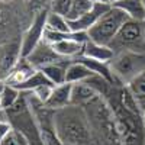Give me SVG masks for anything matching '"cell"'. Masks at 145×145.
<instances>
[{"instance_id": "obj_1", "label": "cell", "mask_w": 145, "mask_h": 145, "mask_svg": "<svg viewBox=\"0 0 145 145\" xmlns=\"http://www.w3.org/2000/svg\"><path fill=\"white\" fill-rule=\"evenodd\" d=\"M55 134L63 145H93V135L83 106L70 105L54 110Z\"/></svg>"}, {"instance_id": "obj_2", "label": "cell", "mask_w": 145, "mask_h": 145, "mask_svg": "<svg viewBox=\"0 0 145 145\" xmlns=\"http://www.w3.org/2000/svg\"><path fill=\"white\" fill-rule=\"evenodd\" d=\"M83 107L91 128L93 145H123L115 113L102 96Z\"/></svg>"}, {"instance_id": "obj_3", "label": "cell", "mask_w": 145, "mask_h": 145, "mask_svg": "<svg viewBox=\"0 0 145 145\" xmlns=\"http://www.w3.org/2000/svg\"><path fill=\"white\" fill-rule=\"evenodd\" d=\"M120 86H113L112 90L105 96V100L109 103L115 113L119 134L123 145H145V122L144 115L126 110L118 102V89Z\"/></svg>"}, {"instance_id": "obj_4", "label": "cell", "mask_w": 145, "mask_h": 145, "mask_svg": "<svg viewBox=\"0 0 145 145\" xmlns=\"http://www.w3.org/2000/svg\"><path fill=\"white\" fill-rule=\"evenodd\" d=\"M7 112L12 128L25 139L28 145H45L39 132V126L36 123L35 115L28 102L26 93L22 91L19 100L10 109H7Z\"/></svg>"}, {"instance_id": "obj_5", "label": "cell", "mask_w": 145, "mask_h": 145, "mask_svg": "<svg viewBox=\"0 0 145 145\" xmlns=\"http://www.w3.org/2000/svg\"><path fill=\"white\" fill-rule=\"evenodd\" d=\"M109 68L116 86H128L145 71V52H115L113 58L109 61Z\"/></svg>"}, {"instance_id": "obj_6", "label": "cell", "mask_w": 145, "mask_h": 145, "mask_svg": "<svg viewBox=\"0 0 145 145\" xmlns=\"http://www.w3.org/2000/svg\"><path fill=\"white\" fill-rule=\"evenodd\" d=\"M31 20L23 12L19 2H0V44L20 39Z\"/></svg>"}, {"instance_id": "obj_7", "label": "cell", "mask_w": 145, "mask_h": 145, "mask_svg": "<svg viewBox=\"0 0 145 145\" xmlns=\"http://www.w3.org/2000/svg\"><path fill=\"white\" fill-rule=\"evenodd\" d=\"M128 19L129 18L123 10L110 6V9L87 31L89 39L102 45H109Z\"/></svg>"}, {"instance_id": "obj_8", "label": "cell", "mask_w": 145, "mask_h": 145, "mask_svg": "<svg viewBox=\"0 0 145 145\" xmlns=\"http://www.w3.org/2000/svg\"><path fill=\"white\" fill-rule=\"evenodd\" d=\"M113 52L120 51H135L145 52V32L144 22L128 19L122 28L119 29L116 36L109 44Z\"/></svg>"}, {"instance_id": "obj_9", "label": "cell", "mask_w": 145, "mask_h": 145, "mask_svg": "<svg viewBox=\"0 0 145 145\" xmlns=\"http://www.w3.org/2000/svg\"><path fill=\"white\" fill-rule=\"evenodd\" d=\"M50 13V9H44L35 15L31 25L23 31L20 36V45H22V57H28L42 39L44 32L46 28V16Z\"/></svg>"}, {"instance_id": "obj_10", "label": "cell", "mask_w": 145, "mask_h": 145, "mask_svg": "<svg viewBox=\"0 0 145 145\" xmlns=\"http://www.w3.org/2000/svg\"><path fill=\"white\" fill-rule=\"evenodd\" d=\"M22 58L20 39L0 44V80L6 81Z\"/></svg>"}, {"instance_id": "obj_11", "label": "cell", "mask_w": 145, "mask_h": 145, "mask_svg": "<svg viewBox=\"0 0 145 145\" xmlns=\"http://www.w3.org/2000/svg\"><path fill=\"white\" fill-rule=\"evenodd\" d=\"M28 61L36 68V70H41L45 65H50V64H55V63H63V61H68V58H64L61 55H58L55 52V50L52 48V45L50 42H46L45 39H42L38 45H36L35 50L25 57Z\"/></svg>"}, {"instance_id": "obj_12", "label": "cell", "mask_w": 145, "mask_h": 145, "mask_svg": "<svg viewBox=\"0 0 145 145\" xmlns=\"http://www.w3.org/2000/svg\"><path fill=\"white\" fill-rule=\"evenodd\" d=\"M110 6L112 5H109V3H93V7L87 13H84L76 20H68L70 29L74 32H87L102 18V15H105L110 9Z\"/></svg>"}, {"instance_id": "obj_13", "label": "cell", "mask_w": 145, "mask_h": 145, "mask_svg": "<svg viewBox=\"0 0 145 145\" xmlns=\"http://www.w3.org/2000/svg\"><path fill=\"white\" fill-rule=\"evenodd\" d=\"M71 83H64V84H58L54 86L51 96L48 97L45 106L51 110H58L71 105Z\"/></svg>"}, {"instance_id": "obj_14", "label": "cell", "mask_w": 145, "mask_h": 145, "mask_svg": "<svg viewBox=\"0 0 145 145\" xmlns=\"http://www.w3.org/2000/svg\"><path fill=\"white\" fill-rule=\"evenodd\" d=\"M99 93L96 91L87 81L72 83L71 86V105L74 106H84L99 97Z\"/></svg>"}, {"instance_id": "obj_15", "label": "cell", "mask_w": 145, "mask_h": 145, "mask_svg": "<svg viewBox=\"0 0 145 145\" xmlns=\"http://www.w3.org/2000/svg\"><path fill=\"white\" fill-rule=\"evenodd\" d=\"M35 71H36V68L28 61L26 58L22 57L19 59V63L16 64L15 70L12 71V74L9 76V78L6 80V83L10 84V86H13V87H16V86H19V84L25 83L31 76H33Z\"/></svg>"}, {"instance_id": "obj_16", "label": "cell", "mask_w": 145, "mask_h": 145, "mask_svg": "<svg viewBox=\"0 0 145 145\" xmlns=\"http://www.w3.org/2000/svg\"><path fill=\"white\" fill-rule=\"evenodd\" d=\"M51 45L58 55L68 58V59H74V58L83 55V52H84V44L78 42L76 39H64V41H59V42H55Z\"/></svg>"}, {"instance_id": "obj_17", "label": "cell", "mask_w": 145, "mask_h": 145, "mask_svg": "<svg viewBox=\"0 0 145 145\" xmlns=\"http://www.w3.org/2000/svg\"><path fill=\"white\" fill-rule=\"evenodd\" d=\"M83 55L89 57V58H93V59H97V61H102V63H109L113 58L115 52L112 51V48L109 45H102V44L93 42V41L89 39L86 44H84Z\"/></svg>"}, {"instance_id": "obj_18", "label": "cell", "mask_w": 145, "mask_h": 145, "mask_svg": "<svg viewBox=\"0 0 145 145\" xmlns=\"http://www.w3.org/2000/svg\"><path fill=\"white\" fill-rule=\"evenodd\" d=\"M120 10H123L132 20H145V2L144 0H120V2L112 5Z\"/></svg>"}, {"instance_id": "obj_19", "label": "cell", "mask_w": 145, "mask_h": 145, "mask_svg": "<svg viewBox=\"0 0 145 145\" xmlns=\"http://www.w3.org/2000/svg\"><path fill=\"white\" fill-rule=\"evenodd\" d=\"M72 59H68V61H63V63H55V64H50L41 68V71L44 72V76L50 80L54 86H58V84H64L65 77H67V67L70 65V63Z\"/></svg>"}, {"instance_id": "obj_20", "label": "cell", "mask_w": 145, "mask_h": 145, "mask_svg": "<svg viewBox=\"0 0 145 145\" xmlns=\"http://www.w3.org/2000/svg\"><path fill=\"white\" fill-rule=\"evenodd\" d=\"M96 76L94 72L87 68L84 64H81L77 59H72L70 63V65L67 67V77H65V81L67 83H80V81H86L87 78Z\"/></svg>"}, {"instance_id": "obj_21", "label": "cell", "mask_w": 145, "mask_h": 145, "mask_svg": "<svg viewBox=\"0 0 145 145\" xmlns=\"http://www.w3.org/2000/svg\"><path fill=\"white\" fill-rule=\"evenodd\" d=\"M44 84H52V83L44 76V72L41 70H36L33 76H31L25 83H22V84H19V86H16V89L19 91H23V93H29V91L35 90L36 87L44 86ZM52 86H54V84H52Z\"/></svg>"}, {"instance_id": "obj_22", "label": "cell", "mask_w": 145, "mask_h": 145, "mask_svg": "<svg viewBox=\"0 0 145 145\" xmlns=\"http://www.w3.org/2000/svg\"><path fill=\"white\" fill-rule=\"evenodd\" d=\"M20 3L23 12L26 13L28 19L32 22V19L35 18V15L38 12L44 10V9H50V3L51 0H18Z\"/></svg>"}, {"instance_id": "obj_23", "label": "cell", "mask_w": 145, "mask_h": 145, "mask_svg": "<svg viewBox=\"0 0 145 145\" xmlns=\"http://www.w3.org/2000/svg\"><path fill=\"white\" fill-rule=\"evenodd\" d=\"M128 89L134 94V97L137 99L141 109L145 110V71L141 76H138L134 81H131L128 84Z\"/></svg>"}, {"instance_id": "obj_24", "label": "cell", "mask_w": 145, "mask_h": 145, "mask_svg": "<svg viewBox=\"0 0 145 145\" xmlns=\"http://www.w3.org/2000/svg\"><path fill=\"white\" fill-rule=\"evenodd\" d=\"M46 29L55 31V32H70V25L65 16L50 12L46 16Z\"/></svg>"}, {"instance_id": "obj_25", "label": "cell", "mask_w": 145, "mask_h": 145, "mask_svg": "<svg viewBox=\"0 0 145 145\" xmlns=\"http://www.w3.org/2000/svg\"><path fill=\"white\" fill-rule=\"evenodd\" d=\"M20 94H22V91H19L16 87H13V86H10V84L6 83L3 91L0 93V107L2 109H10L19 100Z\"/></svg>"}, {"instance_id": "obj_26", "label": "cell", "mask_w": 145, "mask_h": 145, "mask_svg": "<svg viewBox=\"0 0 145 145\" xmlns=\"http://www.w3.org/2000/svg\"><path fill=\"white\" fill-rule=\"evenodd\" d=\"M91 7H93L91 0H72L70 12L65 18H67V20H76L80 16H83L84 13H87Z\"/></svg>"}, {"instance_id": "obj_27", "label": "cell", "mask_w": 145, "mask_h": 145, "mask_svg": "<svg viewBox=\"0 0 145 145\" xmlns=\"http://www.w3.org/2000/svg\"><path fill=\"white\" fill-rule=\"evenodd\" d=\"M72 0H51L50 3V12H54V13L67 16L70 7H71Z\"/></svg>"}, {"instance_id": "obj_28", "label": "cell", "mask_w": 145, "mask_h": 145, "mask_svg": "<svg viewBox=\"0 0 145 145\" xmlns=\"http://www.w3.org/2000/svg\"><path fill=\"white\" fill-rule=\"evenodd\" d=\"M52 89H54L52 84H44V86L36 87L35 90H32V91H29V93L32 94V97H35L38 102H41V103H44V105H45V103H46V100H48V97L51 96Z\"/></svg>"}, {"instance_id": "obj_29", "label": "cell", "mask_w": 145, "mask_h": 145, "mask_svg": "<svg viewBox=\"0 0 145 145\" xmlns=\"http://www.w3.org/2000/svg\"><path fill=\"white\" fill-rule=\"evenodd\" d=\"M0 145H22V138L18 132L13 129L0 141Z\"/></svg>"}, {"instance_id": "obj_30", "label": "cell", "mask_w": 145, "mask_h": 145, "mask_svg": "<svg viewBox=\"0 0 145 145\" xmlns=\"http://www.w3.org/2000/svg\"><path fill=\"white\" fill-rule=\"evenodd\" d=\"M10 131H13L10 122H3V120H0V141H2Z\"/></svg>"}, {"instance_id": "obj_31", "label": "cell", "mask_w": 145, "mask_h": 145, "mask_svg": "<svg viewBox=\"0 0 145 145\" xmlns=\"http://www.w3.org/2000/svg\"><path fill=\"white\" fill-rule=\"evenodd\" d=\"M93 3H109L110 5V0H91Z\"/></svg>"}, {"instance_id": "obj_32", "label": "cell", "mask_w": 145, "mask_h": 145, "mask_svg": "<svg viewBox=\"0 0 145 145\" xmlns=\"http://www.w3.org/2000/svg\"><path fill=\"white\" fill-rule=\"evenodd\" d=\"M5 86H6V81H2L0 80V93L3 91V89H5Z\"/></svg>"}, {"instance_id": "obj_33", "label": "cell", "mask_w": 145, "mask_h": 145, "mask_svg": "<svg viewBox=\"0 0 145 145\" xmlns=\"http://www.w3.org/2000/svg\"><path fill=\"white\" fill-rule=\"evenodd\" d=\"M118 2H120V0H110V5H115V3H118Z\"/></svg>"}, {"instance_id": "obj_34", "label": "cell", "mask_w": 145, "mask_h": 145, "mask_svg": "<svg viewBox=\"0 0 145 145\" xmlns=\"http://www.w3.org/2000/svg\"><path fill=\"white\" fill-rule=\"evenodd\" d=\"M6 3H13V2H18V0H5Z\"/></svg>"}, {"instance_id": "obj_35", "label": "cell", "mask_w": 145, "mask_h": 145, "mask_svg": "<svg viewBox=\"0 0 145 145\" xmlns=\"http://www.w3.org/2000/svg\"><path fill=\"white\" fill-rule=\"evenodd\" d=\"M144 122H145V110H144Z\"/></svg>"}, {"instance_id": "obj_36", "label": "cell", "mask_w": 145, "mask_h": 145, "mask_svg": "<svg viewBox=\"0 0 145 145\" xmlns=\"http://www.w3.org/2000/svg\"><path fill=\"white\" fill-rule=\"evenodd\" d=\"M144 32H145V20H144Z\"/></svg>"}, {"instance_id": "obj_37", "label": "cell", "mask_w": 145, "mask_h": 145, "mask_svg": "<svg viewBox=\"0 0 145 145\" xmlns=\"http://www.w3.org/2000/svg\"><path fill=\"white\" fill-rule=\"evenodd\" d=\"M0 2H5V0H0Z\"/></svg>"}, {"instance_id": "obj_38", "label": "cell", "mask_w": 145, "mask_h": 145, "mask_svg": "<svg viewBox=\"0 0 145 145\" xmlns=\"http://www.w3.org/2000/svg\"><path fill=\"white\" fill-rule=\"evenodd\" d=\"M0 109H2V107H0Z\"/></svg>"}, {"instance_id": "obj_39", "label": "cell", "mask_w": 145, "mask_h": 145, "mask_svg": "<svg viewBox=\"0 0 145 145\" xmlns=\"http://www.w3.org/2000/svg\"><path fill=\"white\" fill-rule=\"evenodd\" d=\"M144 2H145V0H144Z\"/></svg>"}]
</instances>
